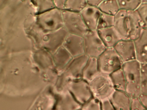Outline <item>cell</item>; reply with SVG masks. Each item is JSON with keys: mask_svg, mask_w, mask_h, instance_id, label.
<instances>
[{"mask_svg": "<svg viewBox=\"0 0 147 110\" xmlns=\"http://www.w3.org/2000/svg\"><path fill=\"white\" fill-rule=\"evenodd\" d=\"M87 4V1H76L69 0L66 1L65 10L71 12L80 13L82 10Z\"/></svg>", "mask_w": 147, "mask_h": 110, "instance_id": "23", "label": "cell"}, {"mask_svg": "<svg viewBox=\"0 0 147 110\" xmlns=\"http://www.w3.org/2000/svg\"><path fill=\"white\" fill-rule=\"evenodd\" d=\"M52 56L55 68L59 75L64 71L74 58L63 46L52 54Z\"/></svg>", "mask_w": 147, "mask_h": 110, "instance_id": "14", "label": "cell"}, {"mask_svg": "<svg viewBox=\"0 0 147 110\" xmlns=\"http://www.w3.org/2000/svg\"><path fill=\"white\" fill-rule=\"evenodd\" d=\"M124 63L136 60V49L134 40L122 39L114 47Z\"/></svg>", "mask_w": 147, "mask_h": 110, "instance_id": "11", "label": "cell"}, {"mask_svg": "<svg viewBox=\"0 0 147 110\" xmlns=\"http://www.w3.org/2000/svg\"><path fill=\"white\" fill-rule=\"evenodd\" d=\"M136 11L142 21L144 28L147 29V0H142Z\"/></svg>", "mask_w": 147, "mask_h": 110, "instance_id": "27", "label": "cell"}, {"mask_svg": "<svg viewBox=\"0 0 147 110\" xmlns=\"http://www.w3.org/2000/svg\"><path fill=\"white\" fill-rule=\"evenodd\" d=\"M32 2L36 8V15L45 13L55 8L54 1L38 0L33 1Z\"/></svg>", "mask_w": 147, "mask_h": 110, "instance_id": "24", "label": "cell"}, {"mask_svg": "<svg viewBox=\"0 0 147 110\" xmlns=\"http://www.w3.org/2000/svg\"><path fill=\"white\" fill-rule=\"evenodd\" d=\"M129 39L134 40L140 36L144 29L142 21L137 11L128 12Z\"/></svg>", "mask_w": 147, "mask_h": 110, "instance_id": "15", "label": "cell"}, {"mask_svg": "<svg viewBox=\"0 0 147 110\" xmlns=\"http://www.w3.org/2000/svg\"><path fill=\"white\" fill-rule=\"evenodd\" d=\"M89 31L97 30L102 12L99 8L87 4L80 13Z\"/></svg>", "mask_w": 147, "mask_h": 110, "instance_id": "13", "label": "cell"}, {"mask_svg": "<svg viewBox=\"0 0 147 110\" xmlns=\"http://www.w3.org/2000/svg\"><path fill=\"white\" fill-rule=\"evenodd\" d=\"M98 8L102 13L113 16H115L120 10L118 0L102 1Z\"/></svg>", "mask_w": 147, "mask_h": 110, "instance_id": "22", "label": "cell"}, {"mask_svg": "<svg viewBox=\"0 0 147 110\" xmlns=\"http://www.w3.org/2000/svg\"><path fill=\"white\" fill-rule=\"evenodd\" d=\"M131 110H147L138 98L132 99Z\"/></svg>", "mask_w": 147, "mask_h": 110, "instance_id": "30", "label": "cell"}, {"mask_svg": "<svg viewBox=\"0 0 147 110\" xmlns=\"http://www.w3.org/2000/svg\"><path fill=\"white\" fill-rule=\"evenodd\" d=\"M63 11L53 9L36 15V22L38 27L45 33L57 31L64 27Z\"/></svg>", "mask_w": 147, "mask_h": 110, "instance_id": "5", "label": "cell"}, {"mask_svg": "<svg viewBox=\"0 0 147 110\" xmlns=\"http://www.w3.org/2000/svg\"><path fill=\"white\" fill-rule=\"evenodd\" d=\"M120 10L127 12L136 11L141 4V0H118Z\"/></svg>", "mask_w": 147, "mask_h": 110, "instance_id": "25", "label": "cell"}, {"mask_svg": "<svg viewBox=\"0 0 147 110\" xmlns=\"http://www.w3.org/2000/svg\"><path fill=\"white\" fill-rule=\"evenodd\" d=\"M54 110H81L82 105L68 90L57 94Z\"/></svg>", "mask_w": 147, "mask_h": 110, "instance_id": "10", "label": "cell"}, {"mask_svg": "<svg viewBox=\"0 0 147 110\" xmlns=\"http://www.w3.org/2000/svg\"><path fill=\"white\" fill-rule=\"evenodd\" d=\"M68 33L64 27L51 32L45 33L35 24L28 32L33 49H42L53 54L62 46Z\"/></svg>", "mask_w": 147, "mask_h": 110, "instance_id": "1", "label": "cell"}, {"mask_svg": "<svg viewBox=\"0 0 147 110\" xmlns=\"http://www.w3.org/2000/svg\"><path fill=\"white\" fill-rule=\"evenodd\" d=\"M85 55L98 58L107 49L97 30L89 31L83 37Z\"/></svg>", "mask_w": 147, "mask_h": 110, "instance_id": "8", "label": "cell"}, {"mask_svg": "<svg viewBox=\"0 0 147 110\" xmlns=\"http://www.w3.org/2000/svg\"><path fill=\"white\" fill-rule=\"evenodd\" d=\"M102 110H116L110 100L101 102Z\"/></svg>", "mask_w": 147, "mask_h": 110, "instance_id": "31", "label": "cell"}, {"mask_svg": "<svg viewBox=\"0 0 147 110\" xmlns=\"http://www.w3.org/2000/svg\"><path fill=\"white\" fill-rule=\"evenodd\" d=\"M62 46L74 58L85 55L84 39L81 36L68 34Z\"/></svg>", "mask_w": 147, "mask_h": 110, "instance_id": "12", "label": "cell"}, {"mask_svg": "<svg viewBox=\"0 0 147 110\" xmlns=\"http://www.w3.org/2000/svg\"><path fill=\"white\" fill-rule=\"evenodd\" d=\"M64 28L68 34L83 37L89 31L80 13L63 11Z\"/></svg>", "mask_w": 147, "mask_h": 110, "instance_id": "7", "label": "cell"}, {"mask_svg": "<svg viewBox=\"0 0 147 110\" xmlns=\"http://www.w3.org/2000/svg\"><path fill=\"white\" fill-rule=\"evenodd\" d=\"M102 1L101 0H90V1H87V3L88 5L92 6V7H95L98 8Z\"/></svg>", "mask_w": 147, "mask_h": 110, "instance_id": "33", "label": "cell"}, {"mask_svg": "<svg viewBox=\"0 0 147 110\" xmlns=\"http://www.w3.org/2000/svg\"><path fill=\"white\" fill-rule=\"evenodd\" d=\"M142 94L147 95V64H141Z\"/></svg>", "mask_w": 147, "mask_h": 110, "instance_id": "28", "label": "cell"}, {"mask_svg": "<svg viewBox=\"0 0 147 110\" xmlns=\"http://www.w3.org/2000/svg\"><path fill=\"white\" fill-rule=\"evenodd\" d=\"M54 110V109H53V110Z\"/></svg>", "mask_w": 147, "mask_h": 110, "instance_id": "35", "label": "cell"}, {"mask_svg": "<svg viewBox=\"0 0 147 110\" xmlns=\"http://www.w3.org/2000/svg\"><path fill=\"white\" fill-rule=\"evenodd\" d=\"M134 41L136 60L141 64H147V29L144 28L140 36Z\"/></svg>", "mask_w": 147, "mask_h": 110, "instance_id": "17", "label": "cell"}, {"mask_svg": "<svg viewBox=\"0 0 147 110\" xmlns=\"http://www.w3.org/2000/svg\"><path fill=\"white\" fill-rule=\"evenodd\" d=\"M113 27L120 35L122 39H129V19L128 13L120 10L114 16Z\"/></svg>", "mask_w": 147, "mask_h": 110, "instance_id": "16", "label": "cell"}, {"mask_svg": "<svg viewBox=\"0 0 147 110\" xmlns=\"http://www.w3.org/2000/svg\"><path fill=\"white\" fill-rule=\"evenodd\" d=\"M100 73L98 58H89L83 69L82 79L89 82Z\"/></svg>", "mask_w": 147, "mask_h": 110, "instance_id": "20", "label": "cell"}, {"mask_svg": "<svg viewBox=\"0 0 147 110\" xmlns=\"http://www.w3.org/2000/svg\"><path fill=\"white\" fill-rule=\"evenodd\" d=\"M110 76L116 90L125 92L126 81L122 68L112 73Z\"/></svg>", "mask_w": 147, "mask_h": 110, "instance_id": "21", "label": "cell"}, {"mask_svg": "<svg viewBox=\"0 0 147 110\" xmlns=\"http://www.w3.org/2000/svg\"><path fill=\"white\" fill-rule=\"evenodd\" d=\"M126 81V93L131 99L142 95L141 64L136 60L123 64L122 67Z\"/></svg>", "mask_w": 147, "mask_h": 110, "instance_id": "2", "label": "cell"}, {"mask_svg": "<svg viewBox=\"0 0 147 110\" xmlns=\"http://www.w3.org/2000/svg\"><path fill=\"white\" fill-rule=\"evenodd\" d=\"M66 1L65 0H58V1H54L55 7L57 9H60L61 11L65 10V4Z\"/></svg>", "mask_w": 147, "mask_h": 110, "instance_id": "32", "label": "cell"}, {"mask_svg": "<svg viewBox=\"0 0 147 110\" xmlns=\"http://www.w3.org/2000/svg\"><path fill=\"white\" fill-rule=\"evenodd\" d=\"M114 21V16L102 13L98 24L97 31L113 27Z\"/></svg>", "mask_w": 147, "mask_h": 110, "instance_id": "26", "label": "cell"}, {"mask_svg": "<svg viewBox=\"0 0 147 110\" xmlns=\"http://www.w3.org/2000/svg\"><path fill=\"white\" fill-rule=\"evenodd\" d=\"M131 100L126 92L116 90L110 101L116 110H131Z\"/></svg>", "mask_w": 147, "mask_h": 110, "instance_id": "18", "label": "cell"}, {"mask_svg": "<svg viewBox=\"0 0 147 110\" xmlns=\"http://www.w3.org/2000/svg\"><path fill=\"white\" fill-rule=\"evenodd\" d=\"M100 72L110 75L122 68L124 63L114 48H107L98 58Z\"/></svg>", "mask_w": 147, "mask_h": 110, "instance_id": "6", "label": "cell"}, {"mask_svg": "<svg viewBox=\"0 0 147 110\" xmlns=\"http://www.w3.org/2000/svg\"><path fill=\"white\" fill-rule=\"evenodd\" d=\"M138 99L147 110V95L142 94L138 97Z\"/></svg>", "mask_w": 147, "mask_h": 110, "instance_id": "34", "label": "cell"}, {"mask_svg": "<svg viewBox=\"0 0 147 110\" xmlns=\"http://www.w3.org/2000/svg\"><path fill=\"white\" fill-rule=\"evenodd\" d=\"M100 38L107 48H114L122 40L114 27L98 30Z\"/></svg>", "mask_w": 147, "mask_h": 110, "instance_id": "19", "label": "cell"}, {"mask_svg": "<svg viewBox=\"0 0 147 110\" xmlns=\"http://www.w3.org/2000/svg\"><path fill=\"white\" fill-rule=\"evenodd\" d=\"M81 110H102L101 102L92 98L88 102L82 105Z\"/></svg>", "mask_w": 147, "mask_h": 110, "instance_id": "29", "label": "cell"}, {"mask_svg": "<svg viewBox=\"0 0 147 110\" xmlns=\"http://www.w3.org/2000/svg\"><path fill=\"white\" fill-rule=\"evenodd\" d=\"M88 83L93 97L101 102L110 100L116 91L110 75L100 73Z\"/></svg>", "mask_w": 147, "mask_h": 110, "instance_id": "4", "label": "cell"}, {"mask_svg": "<svg viewBox=\"0 0 147 110\" xmlns=\"http://www.w3.org/2000/svg\"><path fill=\"white\" fill-rule=\"evenodd\" d=\"M32 54L33 62L42 79H52L56 82L59 74L55 68L52 54L42 49H33Z\"/></svg>", "mask_w": 147, "mask_h": 110, "instance_id": "3", "label": "cell"}, {"mask_svg": "<svg viewBox=\"0 0 147 110\" xmlns=\"http://www.w3.org/2000/svg\"><path fill=\"white\" fill-rule=\"evenodd\" d=\"M67 89L82 105L93 98L89 83L82 78L71 81Z\"/></svg>", "mask_w": 147, "mask_h": 110, "instance_id": "9", "label": "cell"}]
</instances>
